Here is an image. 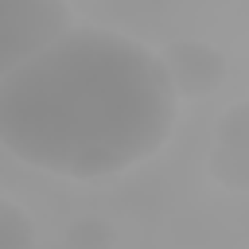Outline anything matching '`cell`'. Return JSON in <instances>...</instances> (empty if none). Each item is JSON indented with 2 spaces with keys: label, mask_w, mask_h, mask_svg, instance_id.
<instances>
[{
  "label": "cell",
  "mask_w": 249,
  "mask_h": 249,
  "mask_svg": "<svg viewBox=\"0 0 249 249\" xmlns=\"http://www.w3.org/2000/svg\"><path fill=\"white\" fill-rule=\"evenodd\" d=\"M62 245L66 249H113L117 245V230L105 218H74L62 230Z\"/></svg>",
  "instance_id": "5"
},
{
  "label": "cell",
  "mask_w": 249,
  "mask_h": 249,
  "mask_svg": "<svg viewBox=\"0 0 249 249\" xmlns=\"http://www.w3.org/2000/svg\"><path fill=\"white\" fill-rule=\"evenodd\" d=\"M210 175L230 191H245L249 187V148L218 144L210 152Z\"/></svg>",
  "instance_id": "4"
},
{
  "label": "cell",
  "mask_w": 249,
  "mask_h": 249,
  "mask_svg": "<svg viewBox=\"0 0 249 249\" xmlns=\"http://www.w3.org/2000/svg\"><path fill=\"white\" fill-rule=\"evenodd\" d=\"M179 93L156 51L105 27H66L0 78V144L62 179H105L156 156Z\"/></svg>",
  "instance_id": "1"
},
{
  "label": "cell",
  "mask_w": 249,
  "mask_h": 249,
  "mask_svg": "<svg viewBox=\"0 0 249 249\" xmlns=\"http://www.w3.org/2000/svg\"><path fill=\"white\" fill-rule=\"evenodd\" d=\"M70 27L66 0H0V78Z\"/></svg>",
  "instance_id": "2"
},
{
  "label": "cell",
  "mask_w": 249,
  "mask_h": 249,
  "mask_svg": "<svg viewBox=\"0 0 249 249\" xmlns=\"http://www.w3.org/2000/svg\"><path fill=\"white\" fill-rule=\"evenodd\" d=\"M218 144H233V148H249V109L245 101L230 105L222 113V124H218Z\"/></svg>",
  "instance_id": "7"
},
{
  "label": "cell",
  "mask_w": 249,
  "mask_h": 249,
  "mask_svg": "<svg viewBox=\"0 0 249 249\" xmlns=\"http://www.w3.org/2000/svg\"><path fill=\"white\" fill-rule=\"evenodd\" d=\"M0 249H35L31 218L8 198H0Z\"/></svg>",
  "instance_id": "6"
},
{
  "label": "cell",
  "mask_w": 249,
  "mask_h": 249,
  "mask_svg": "<svg viewBox=\"0 0 249 249\" xmlns=\"http://www.w3.org/2000/svg\"><path fill=\"white\" fill-rule=\"evenodd\" d=\"M167 82L179 97H206L226 82V58L202 39H175L160 51Z\"/></svg>",
  "instance_id": "3"
}]
</instances>
